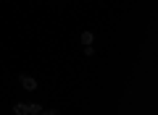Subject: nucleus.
I'll return each instance as SVG.
<instances>
[{
	"label": "nucleus",
	"instance_id": "obj_4",
	"mask_svg": "<svg viewBox=\"0 0 158 115\" xmlns=\"http://www.w3.org/2000/svg\"><path fill=\"white\" fill-rule=\"evenodd\" d=\"M13 113H16V115H29V110H27V105H24V102H19L16 107H13Z\"/></svg>",
	"mask_w": 158,
	"mask_h": 115
},
{
	"label": "nucleus",
	"instance_id": "obj_5",
	"mask_svg": "<svg viewBox=\"0 0 158 115\" xmlns=\"http://www.w3.org/2000/svg\"><path fill=\"white\" fill-rule=\"evenodd\" d=\"M92 55H95V50H92V44H87L85 47V58H92Z\"/></svg>",
	"mask_w": 158,
	"mask_h": 115
},
{
	"label": "nucleus",
	"instance_id": "obj_1",
	"mask_svg": "<svg viewBox=\"0 0 158 115\" xmlns=\"http://www.w3.org/2000/svg\"><path fill=\"white\" fill-rule=\"evenodd\" d=\"M19 81H21V86L27 89V92H34V89H37V79L27 76V73H24V76H19Z\"/></svg>",
	"mask_w": 158,
	"mask_h": 115
},
{
	"label": "nucleus",
	"instance_id": "obj_7",
	"mask_svg": "<svg viewBox=\"0 0 158 115\" xmlns=\"http://www.w3.org/2000/svg\"><path fill=\"white\" fill-rule=\"evenodd\" d=\"M40 115H45V113H40Z\"/></svg>",
	"mask_w": 158,
	"mask_h": 115
},
{
	"label": "nucleus",
	"instance_id": "obj_6",
	"mask_svg": "<svg viewBox=\"0 0 158 115\" xmlns=\"http://www.w3.org/2000/svg\"><path fill=\"white\" fill-rule=\"evenodd\" d=\"M45 115H61V113H58V110H50V113H45Z\"/></svg>",
	"mask_w": 158,
	"mask_h": 115
},
{
	"label": "nucleus",
	"instance_id": "obj_2",
	"mask_svg": "<svg viewBox=\"0 0 158 115\" xmlns=\"http://www.w3.org/2000/svg\"><path fill=\"white\" fill-rule=\"evenodd\" d=\"M79 39H82V44L87 47V44L95 42V34H92V32H82V34H79Z\"/></svg>",
	"mask_w": 158,
	"mask_h": 115
},
{
	"label": "nucleus",
	"instance_id": "obj_3",
	"mask_svg": "<svg viewBox=\"0 0 158 115\" xmlns=\"http://www.w3.org/2000/svg\"><path fill=\"white\" fill-rule=\"evenodd\" d=\"M27 110H29V115H40V113H42V107H40L37 102H32V105H27Z\"/></svg>",
	"mask_w": 158,
	"mask_h": 115
}]
</instances>
